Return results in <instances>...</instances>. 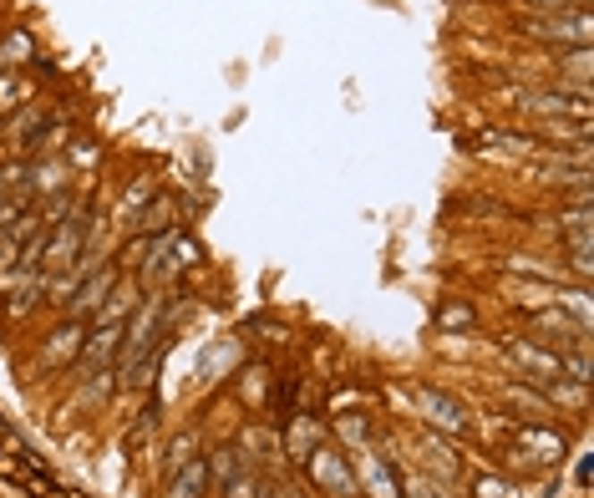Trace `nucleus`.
<instances>
[{"mask_svg":"<svg viewBox=\"0 0 594 498\" xmlns=\"http://www.w3.org/2000/svg\"><path fill=\"white\" fill-rule=\"evenodd\" d=\"M513 356H518V361H529V366H533V372H539V376H548V372H554V366H559V361H554V356H539L533 346H513Z\"/></svg>","mask_w":594,"mask_h":498,"instance_id":"0eeeda50","label":"nucleus"},{"mask_svg":"<svg viewBox=\"0 0 594 498\" xmlns=\"http://www.w3.org/2000/svg\"><path fill=\"white\" fill-rule=\"evenodd\" d=\"M117 341H123V321H97V336H92V341H81V346H87V366L112 361Z\"/></svg>","mask_w":594,"mask_h":498,"instance_id":"7ed1b4c3","label":"nucleus"},{"mask_svg":"<svg viewBox=\"0 0 594 498\" xmlns=\"http://www.w3.org/2000/svg\"><path fill=\"white\" fill-rule=\"evenodd\" d=\"M81 341H87V331L81 326H62L56 336H51V346H47V366H62V361H72L81 351Z\"/></svg>","mask_w":594,"mask_h":498,"instance_id":"20e7f679","label":"nucleus"},{"mask_svg":"<svg viewBox=\"0 0 594 498\" xmlns=\"http://www.w3.org/2000/svg\"><path fill=\"white\" fill-rule=\"evenodd\" d=\"M21 97H26V77L5 72V77H0V107H16Z\"/></svg>","mask_w":594,"mask_h":498,"instance_id":"39448f33","label":"nucleus"},{"mask_svg":"<svg viewBox=\"0 0 594 498\" xmlns=\"http://www.w3.org/2000/svg\"><path fill=\"white\" fill-rule=\"evenodd\" d=\"M81 239H87V234H81V224H62V229L41 245V260H47L51 270H62L66 260H77V254H81Z\"/></svg>","mask_w":594,"mask_h":498,"instance_id":"f03ea898","label":"nucleus"},{"mask_svg":"<svg viewBox=\"0 0 594 498\" xmlns=\"http://www.w3.org/2000/svg\"><path fill=\"white\" fill-rule=\"evenodd\" d=\"M533 36H539V41H574V47H584V41H590V16H584V11H579V16H554V21H533L529 26Z\"/></svg>","mask_w":594,"mask_h":498,"instance_id":"f257e3e1","label":"nucleus"},{"mask_svg":"<svg viewBox=\"0 0 594 498\" xmlns=\"http://www.w3.org/2000/svg\"><path fill=\"white\" fill-rule=\"evenodd\" d=\"M199 494H204V463H193L183 478H178V498H199Z\"/></svg>","mask_w":594,"mask_h":498,"instance_id":"423d86ee","label":"nucleus"},{"mask_svg":"<svg viewBox=\"0 0 594 498\" xmlns=\"http://www.w3.org/2000/svg\"><path fill=\"white\" fill-rule=\"evenodd\" d=\"M107 285H112V270H107V275H97V280H92V285H87V296H81V300H77V311H92L97 300L107 296Z\"/></svg>","mask_w":594,"mask_h":498,"instance_id":"6e6552de","label":"nucleus"}]
</instances>
